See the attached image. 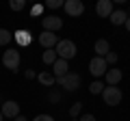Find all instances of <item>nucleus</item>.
<instances>
[{"label": "nucleus", "mask_w": 130, "mask_h": 121, "mask_svg": "<svg viewBox=\"0 0 130 121\" xmlns=\"http://www.w3.org/2000/svg\"><path fill=\"white\" fill-rule=\"evenodd\" d=\"M37 80L43 84V87H54L56 84V78L52 76V71H41V74L37 76Z\"/></svg>", "instance_id": "nucleus-15"}, {"label": "nucleus", "mask_w": 130, "mask_h": 121, "mask_svg": "<svg viewBox=\"0 0 130 121\" xmlns=\"http://www.w3.org/2000/svg\"><path fill=\"white\" fill-rule=\"evenodd\" d=\"M80 110H83V104H80V102L72 104V106H70V117H72V119H76V117L80 115Z\"/></svg>", "instance_id": "nucleus-20"}, {"label": "nucleus", "mask_w": 130, "mask_h": 121, "mask_svg": "<svg viewBox=\"0 0 130 121\" xmlns=\"http://www.w3.org/2000/svg\"><path fill=\"white\" fill-rule=\"evenodd\" d=\"M111 24H115V26H121V24H126V19H128V15H126V11H121V9H113V13H111Z\"/></svg>", "instance_id": "nucleus-14"}, {"label": "nucleus", "mask_w": 130, "mask_h": 121, "mask_svg": "<svg viewBox=\"0 0 130 121\" xmlns=\"http://www.w3.org/2000/svg\"><path fill=\"white\" fill-rule=\"evenodd\" d=\"M65 74H70V65H67V61L56 58V61H54V65H52V76L59 80V78H63Z\"/></svg>", "instance_id": "nucleus-10"}, {"label": "nucleus", "mask_w": 130, "mask_h": 121, "mask_svg": "<svg viewBox=\"0 0 130 121\" xmlns=\"http://www.w3.org/2000/svg\"><path fill=\"white\" fill-rule=\"evenodd\" d=\"M104 87H106L104 82H100V80H93V82H91V87H89V93H91V95H102Z\"/></svg>", "instance_id": "nucleus-18"}, {"label": "nucleus", "mask_w": 130, "mask_h": 121, "mask_svg": "<svg viewBox=\"0 0 130 121\" xmlns=\"http://www.w3.org/2000/svg\"><path fill=\"white\" fill-rule=\"evenodd\" d=\"M56 43H59V39H56V33H48V30H43V33L39 35V46H43L46 50H52Z\"/></svg>", "instance_id": "nucleus-9"}, {"label": "nucleus", "mask_w": 130, "mask_h": 121, "mask_svg": "<svg viewBox=\"0 0 130 121\" xmlns=\"http://www.w3.org/2000/svg\"><path fill=\"white\" fill-rule=\"evenodd\" d=\"M104 61H106V65H115L117 61H119V56H117L115 52H108V54L104 56Z\"/></svg>", "instance_id": "nucleus-21"}, {"label": "nucleus", "mask_w": 130, "mask_h": 121, "mask_svg": "<svg viewBox=\"0 0 130 121\" xmlns=\"http://www.w3.org/2000/svg\"><path fill=\"white\" fill-rule=\"evenodd\" d=\"M93 50H95V56H102V58H104V56L111 52V46H108L106 39H98L95 46H93Z\"/></svg>", "instance_id": "nucleus-13"}, {"label": "nucleus", "mask_w": 130, "mask_h": 121, "mask_svg": "<svg viewBox=\"0 0 130 121\" xmlns=\"http://www.w3.org/2000/svg\"><path fill=\"white\" fill-rule=\"evenodd\" d=\"M126 30H128V33H130V17L126 19Z\"/></svg>", "instance_id": "nucleus-30"}, {"label": "nucleus", "mask_w": 130, "mask_h": 121, "mask_svg": "<svg viewBox=\"0 0 130 121\" xmlns=\"http://www.w3.org/2000/svg\"><path fill=\"white\" fill-rule=\"evenodd\" d=\"M89 71H91V76H95V78L104 76V74L108 71V65H106V61H104L102 56H93V58L89 61Z\"/></svg>", "instance_id": "nucleus-5"}, {"label": "nucleus", "mask_w": 130, "mask_h": 121, "mask_svg": "<svg viewBox=\"0 0 130 121\" xmlns=\"http://www.w3.org/2000/svg\"><path fill=\"white\" fill-rule=\"evenodd\" d=\"M11 41H13V33L7 28H0V46H9Z\"/></svg>", "instance_id": "nucleus-17"}, {"label": "nucleus", "mask_w": 130, "mask_h": 121, "mask_svg": "<svg viewBox=\"0 0 130 121\" xmlns=\"http://www.w3.org/2000/svg\"><path fill=\"white\" fill-rule=\"evenodd\" d=\"M72 121H76V119H72Z\"/></svg>", "instance_id": "nucleus-32"}, {"label": "nucleus", "mask_w": 130, "mask_h": 121, "mask_svg": "<svg viewBox=\"0 0 130 121\" xmlns=\"http://www.w3.org/2000/svg\"><path fill=\"white\" fill-rule=\"evenodd\" d=\"M56 58H59V56H56L54 48H52V50H46V52H43V56H41V61L46 63V65H54V61H56Z\"/></svg>", "instance_id": "nucleus-19"}, {"label": "nucleus", "mask_w": 130, "mask_h": 121, "mask_svg": "<svg viewBox=\"0 0 130 121\" xmlns=\"http://www.w3.org/2000/svg\"><path fill=\"white\" fill-rule=\"evenodd\" d=\"M2 65L9 71H18L20 69V52L13 50V48L5 50V54H2Z\"/></svg>", "instance_id": "nucleus-3"}, {"label": "nucleus", "mask_w": 130, "mask_h": 121, "mask_svg": "<svg viewBox=\"0 0 130 121\" xmlns=\"http://www.w3.org/2000/svg\"><path fill=\"white\" fill-rule=\"evenodd\" d=\"M121 97H124V93H121L119 87H104V91H102L104 104H108V106H117V104H121Z\"/></svg>", "instance_id": "nucleus-2"}, {"label": "nucleus", "mask_w": 130, "mask_h": 121, "mask_svg": "<svg viewBox=\"0 0 130 121\" xmlns=\"http://www.w3.org/2000/svg\"><path fill=\"white\" fill-rule=\"evenodd\" d=\"M24 76H26L28 80H32V78H37V74H35V71H32V69H26V71H24Z\"/></svg>", "instance_id": "nucleus-26"}, {"label": "nucleus", "mask_w": 130, "mask_h": 121, "mask_svg": "<svg viewBox=\"0 0 130 121\" xmlns=\"http://www.w3.org/2000/svg\"><path fill=\"white\" fill-rule=\"evenodd\" d=\"M13 39L20 46H28V43H30V33H28V30H18V33H13Z\"/></svg>", "instance_id": "nucleus-16"}, {"label": "nucleus", "mask_w": 130, "mask_h": 121, "mask_svg": "<svg viewBox=\"0 0 130 121\" xmlns=\"http://www.w3.org/2000/svg\"><path fill=\"white\" fill-rule=\"evenodd\" d=\"M80 121H95V117L89 112V115H83V117H80Z\"/></svg>", "instance_id": "nucleus-27"}, {"label": "nucleus", "mask_w": 130, "mask_h": 121, "mask_svg": "<svg viewBox=\"0 0 130 121\" xmlns=\"http://www.w3.org/2000/svg\"><path fill=\"white\" fill-rule=\"evenodd\" d=\"M41 26H43V30H48V33H56V30L63 28V19L56 17V15H48V17L41 19Z\"/></svg>", "instance_id": "nucleus-7"}, {"label": "nucleus", "mask_w": 130, "mask_h": 121, "mask_svg": "<svg viewBox=\"0 0 130 121\" xmlns=\"http://www.w3.org/2000/svg\"><path fill=\"white\" fill-rule=\"evenodd\" d=\"M56 56L63 61H70L76 56V43L72 41V39H59V43H56Z\"/></svg>", "instance_id": "nucleus-1"}, {"label": "nucleus", "mask_w": 130, "mask_h": 121, "mask_svg": "<svg viewBox=\"0 0 130 121\" xmlns=\"http://www.w3.org/2000/svg\"><path fill=\"white\" fill-rule=\"evenodd\" d=\"M11 9H13V11H22L24 9V0H11Z\"/></svg>", "instance_id": "nucleus-22"}, {"label": "nucleus", "mask_w": 130, "mask_h": 121, "mask_svg": "<svg viewBox=\"0 0 130 121\" xmlns=\"http://www.w3.org/2000/svg\"><path fill=\"white\" fill-rule=\"evenodd\" d=\"M95 13L100 15V17H111L113 13V0H100L95 5Z\"/></svg>", "instance_id": "nucleus-11"}, {"label": "nucleus", "mask_w": 130, "mask_h": 121, "mask_svg": "<svg viewBox=\"0 0 130 121\" xmlns=\"http://www.w3.org/2000/svg\"><path fill=\"white\" fill-rule=\"evenodd\" d=\"M59 99H61L59 93H50V102H59Z\"/></svg>", "instance_id": "nucleus-28"}, {"label": "nucleus", "mask_w": 130, "mask_h": 121, "mask_svg": "<svg viewBox=\"0 0 130 121\" xmlns=\"http://www.w3.org/2000/svg\"><path fill=\"white\" fill-rule=\"evenodd\" d=\"M104 78H106V87H117L124 78V74H121V69H108L104 74Z\"/></svg>", "instance_id": "nucleus-12"}, {"label": "nucleus", "mask_w": 130, "mask_h": 121, "mask_svg": "<svg viewBox=\"0 0 130 121\" xmlns=\"http://www.w3.org/2000/svg\"><path fill=\"white\" fill-rule=\"evenodd\" d=\"M15 121H28V119H26L24 115H18V117H15Z\"/></svg>", "instance_id": "nucleus-29"}, {"label": "nucleus", "mask_w": 130, "mask_h": 121, "mask_svg": "<svg viewBox=\"0 0 130 121\" xmlns=\"http://www.w3.org/2000/svg\"><path fill=\"white\" fill-rule=\"evenodd\" d=\"M63 9H65V13L70 15V17H80V15L85 13V5L80 0H65Z\"/></svg>", "instance_id": "nucleus-6"}, {"label": "nucleus", "mask_w": 130, "mask_h": 121, "mask_svg": "<svg viewBox=\"0 0 130 121\" xmlns=\"http://www.w3.org/2000/svg\"><path fill=\"white\" fill-rule=\"evenodd\" d=\"M46 7L48 9H59V7H63V2H61V0H48Z\"/></svg>", "instance_id": "nucleus-23"}, {"label": "nucleus", "mask_w": 130, "mask_h": 121, "mask_svg": "<svg viewBox=\"0 0 130 121\" xmlns=\"http://www.w3.org/2000/svg\"><path fill=\"white\" fill-rule=\"evenodd\" d=\"M56 84H59V87H63L65 91H76V89L80 87V76L74 74V71H70V74H65L63 78L56 80Z\"/></svg>", "instance_id": "nucleus-4"}, {"label": "nucleus", "mask_w": 130, "mask_h": 121, "mask_svg": "<svg viewBox=\"0 0 130 121\" xmlns=\"http://www.w3.org/2000/svg\"><path fill=\"white\" fill-rule=\"evenodd\" d=\"M2 119H5V117H2V112H0V121H2Z\"/></svg>", "instance_id": "nucleus-31"}, {"label": "nucleus", "mask_w": 130, "mask_h": 121, "mask_svg": "<svg viewBox=\"0 0 130 121\" xmlns=\"http://www.w3.org/2000/svg\"><path fill=\"white\" fill-rule=\"evenodd\" d=\"M32 121H54V119H52L50 115H37V117H35Z\"/></svg>", "instance_id": "nucleus-25"}, {"label": "nucleus", "mask_w": 130, "mask_h": 121, "mask_svg": "<svg viewBox=\"0 0 130 121\" xmlns=\"http://www.w3.org/2000/svg\"><path fill=\"white\" fill-rule=\"evenodd\" d=\"M0 112H2V117H9V119H15V117L20 115V104H18V102H13V99H9V102H5V104H2Z\"/></svg>", "instance_id": "nucleus-8"}, {"label": "nucleus", "mask_w": 130, "mask_h": 121, "mask_svg": "<svg viewBox=\"0 0 130 121\" xmlns=\"http://www.w3.org/2000/svg\"><path fill=\"white\" fill-rule=\"evenodd\" d=\"M41 11H43V5H35L30 9V15H32V17H37V15H41Z\"/></svg>", "instance_id": "nucleus-24"}]
</instances>
